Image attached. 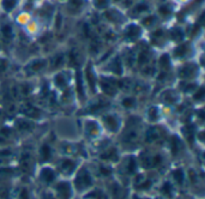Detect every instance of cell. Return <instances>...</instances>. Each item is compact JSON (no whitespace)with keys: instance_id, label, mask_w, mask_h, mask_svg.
Returning a JSON list of instances; mask_svg holds the SVG:
<instances>
[{"instance_id":"cell-1","label":"cell","mask_w":205,"mask_h":199,"mask_svg":"<svg viewBox=\"0 0 205 199\" xmlns=\"http://www.w3.org/2000/svg\"><path fill=\"white\" fill-rule=\"evenodd\" d=\"M90 184H91V179H90L88 172H86L85 169H83V170L79 173V175L77 176V179H76L77 188H78V189H84V188L88 187Z\"/></svg>"},{"instance_id":"cell-2","label":"cell","mask_w":205,"mask_h":199,"mask_svg":"<svg viewBox=\"0 0 205 199\" xmlns=\"http://www.w3.org/2000/svg\"><path fill=\"white\" fill-rule=\"evenodd\" d=\"M56 189H58L59 196L62 199H69L71 197V187L67 182H61V184H59L56 186Z\"/></svg>"},{"instance_id":"cell-3","label":"cell","mask_w":205,"mask_h":199,"mask_svg":"<svg viewBox=\"0 0 205 199\" xmlns=\"http://www.w3.org/2000/svg\"><path fill=\"white\" fill-rule=\"evenodd\" d=\"M41 178H42L46 182H52L54 180V172L49 168H45L41 172Z\"/></svg>"},{"instance_id":"cell-4","label":"cell","mask_w":205,"mask_h":199,"mask_svg":"<svg viewBox=\"0 0 205 199\" xmlns=\"http://www.w3.org/2000/svg\"><path fill=\"white\" fill-rule=\"evenodd\" d=\"M106 122H107L108 127L112 131H115L118 129V120H117L115 116H113V115L107 116V118H106Z\"/></svg>"},{"instance_id":"cell-5","label":"cell","mask_w":205,"mask_h":199,"mask_svg":"<svg viewBox=\"0 0 205 199\" xmlns=\"http://www.w3.org/2000/svg\"><path fill=\"white\" fill-rule=\"evenodd\" d=\"M22 112H23V114H25L27 116H31V118H37L38 114H40V112L35 107H30V106H28L25 109H23Z\"/></svg>"},{"instance_id":"cell-6","label":"cell","mask_w":205,"mask_h":199,"mask_svg":"<svg viewBox=\"0 0 205 199\" xmlns=\"http://www.w3.org/2000/svg\"><path fill=\"white\" fill-rule=\"evenodd\" d=\"M61 169L65 173H71L73 169H75V162L70 161V160H65L61 164Z\"/></svg>"},{"instance_id":"cell-7","label":"cell","mask_w":205,"mask_h":199,"mask_svg":"<svg viewBox=\"0 0 205 199\" xmlns=\"http://www.w3.org/2000/svg\"><path fill=\"white\" fill-rule=\"evenodd\" d=\"M79 54H78V52L77 51H72L71 52V54H70V62L72 64V65H75V66H77L78 64H79Z\"/></svg>"},{"instance_id":"cell-8","label":"cell","mask_w":205,"mask_h":199,"mask_svg":"<svg viewBox=\"0 0 205 199\" xmlns=\"http://www.w3.org/2000/svg\"><path fill=\"white\" fill-rule=\"evenodd\" d=\"M86 75H88V81H89V84L91 85L93 88V90H95V78H94V73H93V71H91V67H88L86 70Z\"/></svg>"},{"instance_id":"cell-9","label":"cell","mask_w":205,"mask_h":199,"mask_svg":"<svg viewBox=\"0 0 205 199\" xmlns=\"http://www.w3.org/2000/svg\"><path fill=\"white\" fill-rule=\"evenodd\" d=\"M127 35L130 37H136L139 35V29L134 25H131L130 28H127Z\"/></svg>"},{"instance_id":"cell-10","label":"cell","mask_w":205,"mask_h":199,"mask_svg":"<svg viewBox=\"0 0 205 199\" xmlns=\"http://www.w3.org/2000/svg\"><path fill=\"white\" fill-rule=\"evenodd\" d=\"M14 5H16V0H4V1H3V7L7 11H10L11 9H13Z\"/></svg>"},{"instance_id":"cell-11","label":"cell","mask_w":205,"mask_h":199,"mask_svg":"<svg viewBox=\"0 0 205 199\" xmlns=\"http://www.w3.org/2000/svg\"><path fill=\"white\" fill-rule=\"evenodd\" d=\"M41 156H42L43 160H48L49 156H51V150L47 145L42 146V149H41Z\"/></svg>"},{"instance_id":"cell-12","label":"cell","mask_w":205,"mask_h":199,"mask_svg":"<svg viewBox=\"0 0 205 199\" xmlns=\"http://www.w3.org/2000/svg\"><path fill=\"white\" fill-rule=\"evenodd\" d=\"M174 178L175 180L179 182V184H182V181H184V172L181 169H178L174 172Z\"/></svg>"},{"instance_id":"cell-13","label":"cell","mask_w":205,"mask_h":199,"mask_svg":"<svg viewBox=\"0 0 205 199\" xmlns=\"http://www.w3.org/2000/svg\"><path fill=\"white\" fill-rule=\"evenodd\" d=\"M158 137V134H157V132L156 131H154V130H151V131H149L147 132V134H146V139L149 140V142H152V140H155Z\"/></svg>"},{"instance_id":"cell-14","label":"cell","mask_w":205,"mask_h":199,"mask_svg":"<svg viewBox=\"0 0 205 199\" xmlns=\"http://www.w3.org/2000/svg\"><path fill=\"white\" fill-rule=\"evenodd\" d=\"M55 82H56V84H58V86H61V88H64L65 85H66V79H65L64 76H61V75L56 76Z\"/></svg>"},{"instance_id":"cell-15","label":"cell","mask_w":205,"mask_h":199,"mask_svg":"<svg viewBox=\"0 0 205 199\" xmlns=\"http://www.w3.org/2000/svg\"><path fill=\"white\" fill-rule=\"evenodd\" d=\"M3 34H4V36L7 37V38L12 37V29H11V27L5 25V27L3 28Z\"/></svg>"},{"instance_id":"cell-16","label":"cell","mask_w":205,"mask_h":199,"mask_svg":"<svg viewBox=\"0 0 205 199\" xmlns=\"http://www.w3.org/2000/svg\"><path fill=\"white\" fill-rule=\"evenodd\" d=\"M102 86H103L104 91L107 92V94L113 95L114 92H115V90H114V88H113V85H112V84H106V83H102Z\"/></svg>"},{"instance_id":"cell-17","label":"cell","mask_w":205,"mask_h":199,"mask_svg":"<svg viewBox=\"0 0 205 199\" xmlns=\"http://www.w3.org/2000/svg\"><path fill=\"white\" fill-rule=\"evenodd\" d=\"M185 53H186V46L179 47V48H176V51H175V55H176V57H182Z\"/></svg>"},{"instance_id":"cell-18","label":"cell","mask_w":205,"mask_h":199,"mask_svg":"<svg viewBox=\"0 0 205 199\" xmlns=\"http://www.w3.org/2000/svg\"><path fill=\"white\" fill-rule=\"evenodd\" d=\"M95 4L97 7H100V9H103L108 5V0H95Z\"/></svg>"},{"instance_id":"cell-19","label":"cell","mask_w":205,"mask_h":199,"mask_svg":"<svg viewBox=\"0 0 205 199\" xmlns=\"http://www.w3.org/2000/svg\"><path fill=\"white\" fill-rule=\"evenodd\" d=\"M162 191H163V192H165L166 194H168V196L171 194V186H170L169 182H166L165 186H163V188H162Z\"/></svg>"},{"instance_id":"cell-20","label":"cell","mask_w":205,"mask_h":199,"mask_svg":"<svg viewBox=\"0 0 205 199\" xmlns=\"http://www.w3.org/2000/svg\"><path fill=\"white\" fill-rule=\"evenodd\" d=\"M103 158H113V160H115L117 158V152H115V150H112L110 152H107V154H104L102 155Z\"/></svg>"},{"instance_id":"cell-21","label":"cell","mask_w":205,"mask_h":199,"mask_svg":"<svg viewBox=\"0 0 205 199\" xmlns=\"http://www.w3.org/2000/svg\"><path fill=\"white\" fill-rule=\"evenodd\" d=\"M122 103H124V106H125V107L128 108V107H132V106L134 105V100H133V98H126Z\"/></svg>"},{"instance_id":"cell-22","label":"cell","mask_w":205,"mask_h":199,"mask_svg":"<svg viewBox=\"0 0 205 199\" xmlns=\"http://www.w3.org/2000/svg\"><path fill=\"white\" fill-rule=\"evenodd\" d=\"M149 114H150L152 120H156V119H157V109L156 108H151L149 110Z\"/></svg>"},{"instance_id":"cell-23","label":"cell","mask_w":205,"mask_h":199,"mask_svg":"<svg viewBox=\"0 0 205 199\" xmlns=\"http://www.w3.org/2000/svg\"><path fill=\"white\" fill-rule=\"evenodd\" d=\"M179 140L176 139V138H173V152L175 154L176 151H178V149H179Z\"/></svg>"},{"instance_id":"cell-24","label":"cell","mask_w":205,"mask_h":199,"mask_svg":"<svg viewBox=\"0 0 205 199\" xmlns=\"http://www.w3.org/2000/svg\"><path fill=\"white\" fill-rule=\"evenodd\" d=\"M161 65H162V67H167V65H169L168 57H162V59H161Z\"/></svg>"},{"instance_id":"cell-25","label":"cell","mask_w":205,"mask_h":199,"mask_svg":"<svg viewBox=\"0 0 205 199\" xmlns=\"http://www.w3.org/2000/svg\"><path fill=\"white\" fill-rule=\"evenodd\" d=\"M43 66V62L42 61H38V62H35V64H32L31 65V67L34 68V70H40L41 67Z\"/></svg>"},{"instance_id":"cell-26","label":"cell","mask_w":205,"mask_h":199,"mask_svg":"<svg viewBox=\"0 0 205 199\" xmlns=\"http://www.w3.org/2000/svg\"><path fill=\"white\" fill-rule=\"evenodd\" d=\"M136 168V161L133 160V158H131V163H130V167H128V172L132 173Z\"/></svg>"},{"instance_id":"cell-27","label":"cell","mask_w":205,"mask_h":199,"mask_svg":"<svg viewBox=\"0 0 205 199\" xmlns=\"http://www.w3.org/2000/svg\"><path fill=\"white\" fill-rule=\"evenodd\" d=\"M61 64H62V57H56L54 59V65L55 66H59V65H61Z\"/></svg>"},{"instance_id":"cell-28","label":"cell","mask_w":205,"mask_h":199,"mask_svg":"<svg viewBox=\"0 0 205 199\" xmlns=\"http://www.w3.org/2000/svg\"><path fill=\"white\" fill-rule=\"evenodd\" d=\"M19 199H29V194H28V192H27L25 189H23V191H22Z\"/></svg>"},{"instance_id":"cell-29","label":"cell","mask_w":205,"mask_h":199,"mask_svg":"<svg viewBox=\"0 0 205 199\" xmlns=\"http://www.w3.org/2000/svg\"><path fill=\"white\" fill-rule=\"evenodd\" d=\"M138 187H139V188H146V187L149 188V187H150V182H149V181H145V182H143V185H139Z\"/></svg>"},{"instance_id":"cell-30","label":"cell","mask_w":205,"mask_h":199,"mask_svg":"<svg viewBox=\"0 0 205 199\" xmlns=\"http://www.w3.org/2000/svg\"><path fill=\"white\" fill-rule=\"evenodd\" d=\"M162 161V158H161V156H156L154 158V164H158L160 162Z\"/></svg>"},{"instance_id":"cell-31","label":"cell","mask_w":205,"mask_h":199,"mask_svg":"<svg viewBox=\"0 0 205 199\" xmlns=\"http://www.w3.org/2000/svg\"><path fill=\"white\" fill-rule=\"evenodd\" d=\"M46 199H52V198H49V197H46Z\"/></svg>"}]
</instances>
